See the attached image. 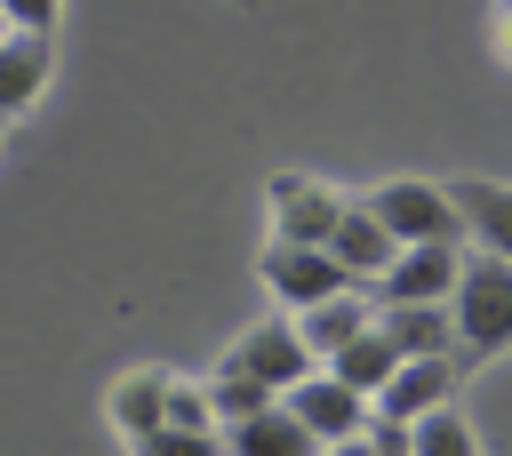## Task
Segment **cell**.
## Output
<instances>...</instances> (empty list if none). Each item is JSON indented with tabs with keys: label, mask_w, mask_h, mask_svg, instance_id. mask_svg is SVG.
Here are the masks:
<instances>
[{
	"label": "cell",
	"mask_w": 512,
	"mask_h": 456,
	"mask_svg": "<svg viewBox=\"0 0 512 456\" xmlns=\"http://www.w3.org/2000/svg\"><path fill=\"white\" fill-rule=\"evenodd\" d=\"M448 312H456V360H464V368L512 352V264L488 256V248H472Z\"/></svg>",
	"instance_id": "cell-1"
},
{
	"label": "cell",
	"mask_w": 512,
	"mask_h": 456,
	"mask_svg": "<svg viewBox=\"0 0 512 456\" xmlns=\"http://www.w3.org/2000/svg\"><path fill=\"white\" fill-rule=\"evenodd\" d=\"M376 208V224L400 240V248H424V240H464V216H456V192L432 184V176H384L376 192H360Z\"/></svg>",
	"instance_id": "cell-2"
},
{
	"label": "cell",
	"mask_w": 512,
	"mask_h": 456,
	"mask_svg": "<svg viewBox=\"0 0 512 456\" xmlns=\"http://www.w3.org/2000/svg\"><path fill=\"white\" fill-rule=\"evenodd\" d=\"M264 208H272V240H288V248H328V232L344 224L352 192H336V184H320V176H304V168H280V176L264 184Z\"/></svg>",
	"instance_id": "cell-3"
},
{
	"label": "cell",
	"mask_w": 512,
	"mask_h": 456,
	"mask_svg": "<svg viewBox=\"0 0 512 456\" xmlns=\"http://www.w3.org/2000/svg\"><path fill=\"white\" fill-rule=\"evenodd\" d=\"M224 368H240V376H256V384H272L280 400L304 384V376H320V360H312V344H304V328L280 312V320H256V328H240L232 336V352H224Z\"/></svg>",
	"instance_id": "cell-4"
},
{
	"label": "cell",
	"mask_w": 512,
	"mask_h": 456,
	"mask_svg": "<svg viewBox=\"0 0 512 456\" xmlns=\"http://www.w3.org/2000/svg\"><path fill=\"white\" fill-rule=\"evenodd\" d=\"M256 272H264V288H272V304H280L288 320L352 288V272H344V264H336L328 248H288V240H272V248L256 256Z\"/></svg>",
	"instance_id": "cell-5"
},
{
	"label": "cell",
	"mask_w": 512,
	"mask_h": 456,
	"mask_svg": "<svg viewBox=\"0 0 512 456\" xmlns=\"http://www.w3.org/2000/svg\"><path fill=\"white\" fill-rule=\"evenodd\" d=\"M456 280H464V240H424L392 256V272L376 280V304H456Z\"/></svg>",
	"instance_id": "cell-6"
},
{
	"label": "cell",
	"mask_w": 512,
	"mask_h": 456,
	"mask_svg": "<svg viewBox=\"0 0 512 456\" xmlns=\"http://www.w3.org/2000/svg\"><path fill=\"white\" fill-rule=\"evenodd\" d=\"M288 408L312 424V440H320V448H344V440H360V432L376 424V400H368V392H352V384H336L328 368H320V376H304V384L288 392Z\"/></svg>",
	"instance_id": "cell-7"
},
{
	"label": "cell",
	"mask_w": 512,
	"mask_h": 456,
	"mask_svg": "<svg viewBox=\"0 0 512 456\" xmlns=\"http://www.w3.org/2000/svg\"><path fill=\"white\" fill-rule=\"evenodd\" d=\"M456 384H464V360H456V352H448V360H400V376L376 392V416H384V424H424L432 408L456 400Z\"/></svg>",
	"instance_id": "cell-8"
},
{
	"label": "cell",
	"mask_w": 512,
	"mask_h": 456,
	"mask_svg": "<svg viewBox=\"0 0 512 456\" xmlns=\"http://www.w3.org/2000/svg\"><path fill=\"white\" fill-rule=\"evenodd\" d=\"M328 256H336V264L352 272V288H376V280L392 272L400 240H392V232L376 224V208H368V200H352V208H344V224L328 232Z\"/></svg>",
	"instance_id": "cell-9"
},
{
	"label": "cell",
	"mask_w": 512,
	"mask_h": 456,
	"mask_svg": "<svg viewBox=\"0 0 512 456\" xmlns=\"http://www.w3.org/2000/svg\"><path fill=\"white\" fill-rule=\"evenodd\" d=\"M48 72H56V32H8V48H0V120L32 112L48 96Z\"/></svg>",
	"instance_id": "cell-10"
},
{
	"label": "cell",
	"mask_w": 512,
	"mask_h": 456,
	"mask_svg": "<svg viewBox=\"0 0 512 456\" xmlns=\"http://www.w3.org/2000/svg\"><path fill=\"white\" fill-rule=\"evenodd\" d=\"M448 192H456V216H464V240L512 264V184H496V176H456Z\"/></svg>",
	"instance_id": "cell-11"
},
{
	"label": "cell",
	"mask_w": 512,
	"mask_h": 456,
	"mask_svg": "<svg viewBox=\"0 0 512 456\" xmlns=\"http://www.w3.org/2000/svg\"><path fill=\"white\" fill-rule=\"evenodd\" d=\"M224 456H328V448L312 440V424H304L288 400H272L264 416H248V424H224Z\"/></svg>",
	"instance_id": "cell-12"
},
{
	"label": "cell",
	"mask_w": 512,
	"mask_h": 456,
	"mask_svg": "<svg viewBox=\"0 0 512 456\" xmlns=\"http://www.w3.org/2000/svg\"><path fill=\"white\" fill-rule=\"evenodd\" d=\"M296 328H304V344H312V360L328 368L352 336H368L376 328V296L368 288H344V296H328V304H312V312H296Z\"/></svg>",
	"instance_id": "cell-13"
},
{
	"label": "cell",
	"mask_w": 512,
	"mask_h": 456,
	"mask_svg": "<svg viewBox=\"0 0 512 456\" xmlns=\"http://www.w3.org/2000/svg\"><path fill=\"white\" fill-rule=\"evenodd\" d=\"M376 328L400 344V360H448L456 352V312L448 304H376Z\"/></svg>",
	"instance_id": "cell-14"
},
{
	"label": "cell",
	"mask_w": 512,
	"mask_h": 456,
	"mask_svg": "<svg viewBox=\"0 0 512 456\" xmlns=\"http://www.w3.org/2000/svg\"><path fill=\"white\" fill-rule=\"evenodd\" d=\"M168 368H128L120 384H112V400H104V416H112V432L136 448L144 432H160V416H168Z\"/></svg>",
	"instance_id": "cell-15"
},
{
	"label": "cell",
	"mask_w": 512,
	"mask_h": 456,
	"mask_svg": "<svg viewBox=\"0 0 512 456\" xmlns=\"http://www.w3.org/2000/svg\"><path fill=\"white\" fill-rule=\"evenodd\" d=\"M328 376H336V384H352V392H368V400H376V392H384V384H392V376H400V344H392V336H384V328H368V336H352V344H344V352H336V360H328Z\"/></svg>",
	"instance_id": "cell-16"
},
{
	"label": "cell",
	"mask_w": 512,
	"mask_h": 456,
	"mask_svg": "<svg viewBox=\"0 0 512 456\" xmlns=\"http://www.w3.org/2000/svg\"><path fill=\"white\" fill-rule=\"evenodd\" d=\"M408 456H480V424L448 400V408H432L424 424H408Z\"/></svg>",
	"instance_id": "cell-17"
},
{
	"label": "cell",
	"mask_w": 512,
	"mask_h": 456,
	"mask_svg": "<svg viewBox=\"0 0 512 456\" xmlns=\"http://www.w3.org/2000/svg\"><path fill=\"white\" fill-rule=\"evenodd\" d=\"M208 400H216V424H248V416H264L280 392L272 384H256V376H240V368H224L216 360V376H208Z\"/></svg>",
	"instance_id": "cell-18"
},
{
	"label": "cell",
	"mask_w": 512,
	"mask_h": 456,
	"mask_svg": "<svg viewBox=\"0 0 512 456\" xmlns=\"http://www.w3.org/2000/svg\"><path fill=\"white\" fill-rule=\"evenodd\" d=\"M160 424H184V432H224V424H216V400H208V384H184V376L168 384V416H160Z\"/></svg>",
	"instance_id": "cell-19"
},
{
	"label": "cell",
	"mask_w": 512,
	"mask_h": 456,
	"mask_svg": "<svg viewBox=\"0 0 512 456\" xmlns=\"http://www.w3.org/2000/svg\"><path fill=\"white\" fill-rule=\"evenodd\" d=\"M136 456H224V432H184V424H160L136 440Z\"/></svg>",
	"instance_id": "cell-20"
},
{
	"label": "cell",
	"mask_w": 512,
	"mask_h": 456,
	"mask_svg": "<svg viewBox=\"0 0 512 456\" xmlns=\"http://www.w3.org/2000/svg\"><path fill=\"white\" fill-rule=\"evenodd\" d=\"M56 8H64V0H0V16H8L16 32H56Z\"/></svg>",
	"instance_id": "cell-21"
},
{
	"label": "cell",
	"mask_w": 512,
	"mask_h": 456,
	"mask_svg": "<svg viewBox=\"0 0 512 456\" xmlns=\"http://www.w3.org/2000/svg\"><path fill=\"white\" fill-rule=\"evenodd\" d=\"M328 456H384V448H376V440L360 432V440H344V448H328Z\"/></svg>",
	"instance_id": "cell-22"
},
{
	"label": "cell",
	"mask_w": 512,
	"mask_h": 456,
	"mask_svg": "<svg viewBox=\"0 0 512 456\" xmlns=\"http://www.w3.org/2000/svg\"><path fill=\"white\" fill-rule=\"evenodd\" d=\"M496 48H504V56H512V0H504V8H496Z\"/></svg>",
	"instance_id": "cell-23"
},
{
	"label": "cell",
	"mask_w": 512,
	"mask_h": 456,
	"mask_svg": "<svg viewBox=\"0 0 512 456\" xmlns=\"http://www.w3.org/2000/svg\"><path fill=\"white\" fill-rule=\"evenodd\" d=\"M8 32H16V24H8V16H0V48H8Z\"/></svg>",
	"instance_id": "cell-24"
},
{
	"label": "cell",
	"mask_w": 512,
	"mask_h": 456,
	"mask_svg": "<svg viewBox=\"0 0 512 456\" xmlns=\"http://www.w3.org/2000/svg\"><path fill=\"white\" fill-rule=\"evenodd\" d=\"M232 8H264V0H232Z\"/></svg>",
	"instance_id": "cell-25"
},
{
	"label": "cell",
	"mask_w": 512,
	"mask_h": 456,
	"mask_svg": "<svg viewBox=\"0 0 512 456\" xmlns=\"http://www.w3.org/2000/svg\"><path fill=\"white\" fill-rule=\"evenodd\" d=\"M0 128H8V120H0Z\"/></svg>",
	"instance_id": "cell-26"
}]
</instances>
